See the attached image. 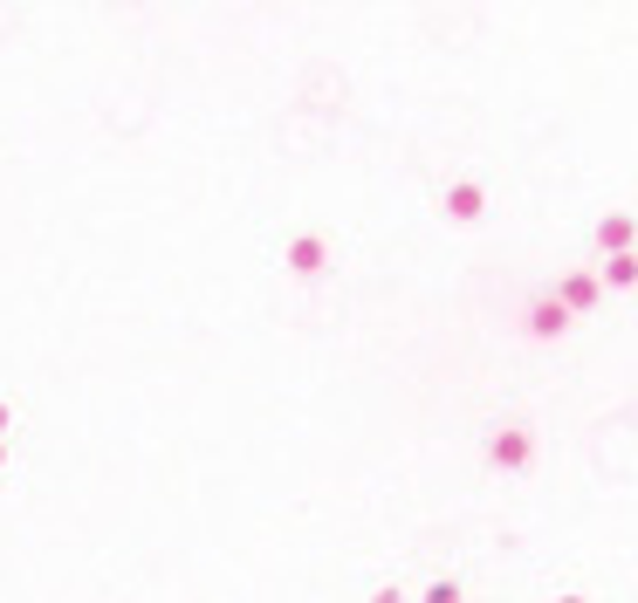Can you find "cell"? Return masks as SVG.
<instances>
[{
	"instance_id": "6da1fadb",
	"label": "cell",
	"mask_w": 638,
	"mask_h": 603,
	"mask_svg": "<svg viewBox=\"0 0 638 603\" xmlns=\"http://www.w3.org/2000/svg\"><path fill=\"white\" fill-rule=\"evenodd\" d=\"M529 460H535V432L529 426H495L488 432V466L495 474H529Z\"/></svg>"
},
{
	"instance_id": "7a4b0ae2",
	"label": "cell",
	"mask_w": 638,
	"mask_h": 603,
	"mask_svg": "<svg viewBox=\"0 0 638 603\" xmlns=\"http://www.w3.org/2000/svg\"><path fill=\"white\" fill-rule=\"evenodd\" d=\"M440 213H446L453 227H474L480 213H488V186H480V178H453L446 199H440Z\"/></svg>"
},
{
	"instance_id": "3957f363",
	"label": "cell",
	"mask_w": 638,
	"mask_h": 603,
	"mask_svg": "<svg viewBox=\"0 0 638 603\" xmlns=\"http://www.w3.org/2000/svg\"><path fill=\"white\" fill-rule=\"evenodd\" d=\"M598 295H604V288H598V268H577V275H564V288H556V302H564L570 316H591Z\"/></svg>"
},
{
	"instance_id": "277c9868",
	"label": "cell",
	"mask_w": 638,
	"mask_h": 603,
	"mask_svg": "<svg viewBox=\"0 0 638 603\" xmlns=\"http://www.w3.org/2000/svg\"><path fill=\"white\" fill-rule=\"evenodd\" d=\"M570 329H577V316L556 295H543V302L529 309V336H543V344H556V336H570Z\"/></svg>"
},
{
	"instance_id": "5b68a950",
	"label": "cell",
	"mask_w": 638,
	"mask_h": 603,
	"mask_svg": "<svg viewBox=\"0 0 638 603\" xmlns=\"http://www.w3.org/2000/svg\"><path fill=\"white\" fill-rule=\"evenodd\" d=\"M323 268H329V247H323V233H295V241H289V275L316 281Z\"/></svg>"
},
{
	"instance_id": "8992f818",
	"label": "cell",
	"mask_w": 638,
	"mask_h": 603,
	"mask_svg": "<svg viewBox=\"0 0 638 603\" xmlns=\"http://www.w3.org/2000/svg\"><path fill=\"white\" fill-rule=\"evenodd\" d=\"M598 247H604V254H631V247H638V220L604 213V220H598Z\"/></svg>"
},
{
	"instance_id": "52a82bcc",
	"label": "cell",
	"mask_w": 638,
	"mask_h": 603,
	"mask_svg": "<svg viewBox=\"0 0 638 603\" xmlns=\"http://www.w3.org/2000/svg\"><path fill=\"white\" fill-rule=\"evenodd\" d=\"M598 288H638V254H604Z\"/></svg>"
},
{
	"instance_id": "ba28073f",
	"label": "cell",
	"mask_w": 638,
	"mask_h": 603,
	"mask_svg": "<svg viewBox=\"0 0 638 603\" xmlns=\"http://www.w3.org/2000/svg\"><path fill=\"white\" fill-rule=\"evenodd\" d=\"M419 603H467V590H461V583H446V576H440V583H432Z\"/></svg>"
},
{
	"instance_id": "9c48e42d",
	"label": "cell",
	"mask_w": 638,
	"mask_h": 603,
	"mask_svg": "<svg viewBox=\"0 0 638 603\" xmlns=\"http://www.w3.org/2000/svg\"><path fill=\"white\" fill-rule=\"evenodd\" d=\"M371 603H413V596H398V590H378V596H371Z\"/></svg>"
},
{
	"instance_id": "30bf717a",
	"label": "cell",
	"mask_w": 638,
	"mask_h": 603,
	"mask_svg": "<svg viewBox=\"0 0 638 603\" xmlns=\"http://www.w3.org/2000/svg\"><path fill=\"white\" fill-rule=\"evenodd\" d=\"M556 603H591V596H556Z\"/></svg>"
},
{
	"instance_id": "8fae6325",
	"label": "cell",
	"mask_w": 638,
	"mask_h": 603,
	"mask_svg": "<svg viewBox=\"0 0 638 603\" xmlns=\"http://www.w3.org/2000/svg\"><path fill=\"white\" fill-rule=\"evenodd\" d=\"M0 432H8V405H0Z\"/></svg>"
},
{
	"instance_id": "7c38bea8",
	"label": "cell",
	"mask_w": 638,
	"mask_h": 603,
	"mask_svg": "<svg viewBox=\"0 0 638 603\" xmlns=\"http://www.w3.org/2000/svg\"><path fill=\"white\" fill-rule=\"evenodd\" d=\"M0 460H8V445H0Z\"/></svg>"
},
{
	"instance_id": "4fadbf2b",
	"label": "cell",
	"mask_w": 638,
	"mask_h": 603,
	"mask_svg": "<svg viewBox=\"0 0 638 603\" xmlns=\"http://www.w3.org/2000/svg\"><path fill=\"white\" fill-rule=\"evenodd\" d=\"M467 603H480V596H467Z\"/></svg>"
},
{
	"instance_id": "5bb4252c",
	"label": "cell",
	"mask_w": 638,
	"mask_h": 603,
	"mask_svg": "<svg viewBox=\"0 0 638 603\" xmlns=\"http://www.w3.org/2000/svg\"><path fill=\"white\" fill-rule=\"evenodd\" d=\"M631 254H638V247H631Z\"/></svg>"
}]
</instances>
